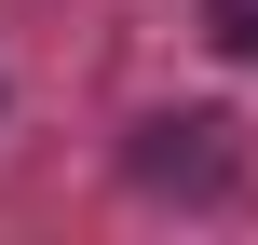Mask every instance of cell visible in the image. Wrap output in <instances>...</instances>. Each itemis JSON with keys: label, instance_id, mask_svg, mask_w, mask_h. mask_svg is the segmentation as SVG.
Returning <instances> with one entry per match:
<instances>
[{"label": "cell", "instance_id": "cell-2", "mask_svg": "<svg viewBox=\"0 0 258 245\" xmlns=\"http://www.w3.org/2000/svg\"><path fill=\"white\" fill-rule=\"evenodd\" d=\"M231 41H245V55H258V0H231Z\"/></svg>", "mask_w": 258, "mask_h": 245}, {"label": "cell", "instance_id": "cell-1", "mask_svg": "<svg viewBox=\"0 0 258 245\" xmlns=\"http://www.w3.org/2000/svg\"><path fill=\"white\" fill-rule=\"evenodd\" d=\"M218 136H231V123H204V109H190V123H150V150H136V164H150V177H231V150H218Z\"/></svg>", "mask_w": 258, "mask_h": 245}]
</instances>
